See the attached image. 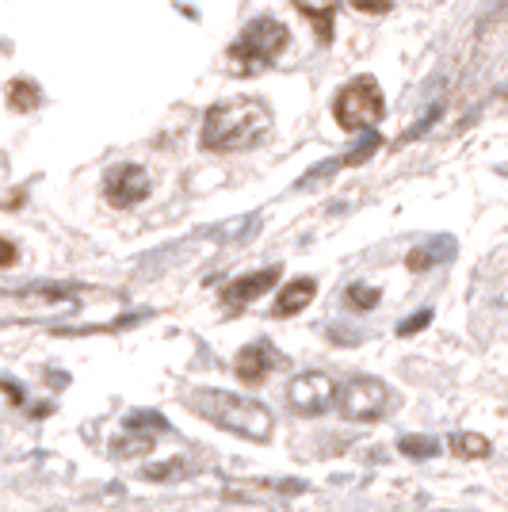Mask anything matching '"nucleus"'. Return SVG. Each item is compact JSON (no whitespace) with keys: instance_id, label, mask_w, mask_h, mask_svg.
Returning a JSON list of instances; mask_svg holds the SVG:
<instances>
[{"instance_id":"f257e3e1","label":"nucleus","mask_w":508,"mask_h":512,"mask_svg":"<svg viewBox=\"0 0 508 512\" xmlns=\"http://www.w3.org/2000/svg\"><path fill=\"white\" fill-rule=\"evenodd\" d=\"M272 127V111L260 100H222L207 111L203 119V150L230 153V150H249L256 146Z\"/></svg>"},{"instance_id":"f03ea898","label":"nucleus","mask_w":508,"mask_h":512,"mask_svg":"<svg viewBox=\"0 0 508 512\" xmlns=\"http://www.w3.org/2000/svg\"><path fill=\"white\" fill-rule=\"evenodd\" d=\"M191 409L203 413L226 432H237L245 440H268L272 436V413L253 402V398H237V394H222V390H195L191 394Z\"/></svg>"},{"instance_id":"7ed1b4c3","label":"nucleus","mask_w":508,"mask_h":512,"mask_svg":"<svg viewBox=\"0 0 508 512\" xmlns=\"http://www.w3.org/2000/svg\"><path fill=\"white\" fill-rule=\"evenodd\" d=\"M283 46H287V27H283V23L268 20V16H264V20H253L241 31V39L230 46V69L241 73V77H249L256 69L276 62Z\"/></svg>"},{"instance_id":"20e7f679","label":"nucleus","mask_w":508,"mask_h":512,"mask_svg":"<svg viewBox=\"0 0 508 512\" xmlns=\"http://www.w3.org/2000/svg\"><path fill=\"white\" fill-rule=\"evenodd\" d=\"M382 92L375 77H356L340 88L337 104H333V115L344 130H371L382 119Z\"/></svg>"},{"instance_id":"39448f33","label":"nucleus","mask_w":508,"mask_h":512,"mask_svg":"<svg viewBox=\"0 0 508 512\" xmlns=\"http://www.w3.org/2000/svg\"><path fill=\"white\" fill-rule=\"evenodd\" d=\"M394 409V390L379 379H356L340 390V413L348 421H379Z\"/></svg>"},{"instance_id":"423d86ee","label":"nucleus","mask_w":508,"mask_h":512,"mask_svg":"<svg viewBox=\"0 0 508 512\" xmlns=\"http://www.w3.org/2000/svg\"><path fill=\"white\" fill-rule=\"evenodd\" d=\"M287 398H291V406H295L298 413L314 417V413H325V409L333 406L337 390H333V379H329V375L306 371V375H298L295 383L287 386Z\"/></svg>"},{"instance_id":"0eeeda50","label":"nucleus","mask_w":508,"mask_h":512,"mask_svg":"<svg viewBox=\"0 0 508 512\" xmlns=\"http://www.w3.org/2000/svg\"><path fill=\"white\" fill-rule=\"evenodd\" d=\"M104 192L115 207H134L149 195V176L138 165H119V169L107 172Z\"/></svg>"},{"instance_id":"6e6552de","label":"nucleus","mask_w":508,"mask_h":512,"mask_svg":"<svg viewBox=\"0 0 508 512\" xmlns=\"http://www.w3.org/2000/svg\"><path fill=\"white\" fill-rule=\"evenodd\" d=\"M276 279H279V268H264V272H253V276L245 279H233L230 287L222 291V306L226 310H241L245 302L260 299L268 287H276Z\"/></svg>"},{"instance_id":"1a4fd4ad","label":"nucleus","mask_w":508,"mask_h":512,"mask_svg":"<svg viewBox=\"0 0 508 512\" xmlns=\"http://www.w3.org/2000/svg\"><path fill=\"white\" fill-rule=\"evenodd\" d=\"M233 371H237V379L241 383H264L268 379V371H272V348L268 344H245L241 352H237V360H233Z\"/></svg>"},{"instance_id":"9d476101","label":"nucleus","mask_w":508,"mask_h":512,"mask_svg":"<svg viewBox=\"0 0 508 512\" xmlns=\"http://www.w3.org/2000/svg\"><path fill=\"white\" fill-rule=\"evenodd\" d=\"M318 295V283L310 276H298V279H291L287 287H283V295L276 299V318H291V314H298V310H306L310 306V299Z\"/></svg>"},{"instance_id":"9b49d317","label":"nucleus","mask_w":508,"mask_h":512,"mask_svg":"<svg viewBox=\"0 0 508 512\" xmlns=\"http://www.w3.org/2000/svg\"><path fill=\"white\" fill-rule=\"evenodd\" d=\"M451 451L459 459H478V455H489V440L478 432H459V436H451Z\"/></svg>"},{"instance_id":"f8f14e48","label":"nucleus","mask_w":508,"mask_h":512,"mask_svg":"<svg viewBox=\"0 0 508 512\" xmlns=\"http://www.w3.org/2000/svg\"><path fill=\"white\" fill-rule=\"evenodd\" d=\"M8 104L16 107V111H35V107L43 104V96H39V88L31 85V81H12L8 85Z\"/></svg>"},{"instance_id":"ddd939ff","label":"nucleus","mask_w":508,"mask_h":512,"mask_svg":"<svg viewBox=\"0 0 508 512\" xmlns=\"http://www.w3.org/2000/svg\"><path fill=\"white\" fill-rule=\"evenodd\" d=\"M344 299H348V306H352V310H371V306H379V291H375V287H363V283H356V287H348V291H344Z\"/></svg>"},{"instance_id":"4468645a","label":"nucleus","mask_w":508,"mask_h":512,"mask_svg":"<svg viewBox=\"0 0 508 512\" xmlns=\"http://www.w3.org/2000/svg\"><path fill=\"white\" fill-rule=\"evenodd\" d=\"M402 451L405 455H436L440 444H436V440H428V436H405Z\"/></svg>"},{"instance_id":"2eb2a0df","label":"nucleus","mask_w":508,"mask_h":512,"mask_svg":"<svg viewBox=\"0 0 508 512\" xmlns=\"http://www.w3.org/2000/svg\"><path fill=\"white\" fill-rule=\"evenodd\" d=\"M356 12H367V16H379V12H386L390 8V0H348Z\"/></svg>"},{"instance_id":"dca6fc26","label":"nucleus","mask_w":508,"mask_h":512,"mask_svg":"<svg viewBox=\"0 0 508 512\" xmlns=\"http://www.w3.org/2000/svg\"><path fill=\"white\" fill-rule=\"evenodd\" d=\"M428 321H432V314H428V310H424V314H417V318L402 321V325H398V333H402V337H409V333H417V329H424V325H428Z\"/></svg>"},{"instance_id":"f3484780","label":"nucleus","mask_w":508,"mask_h":512,"mask_svg":"<svg viewBox=\"0 0 508 512\" xmlns=\"http://www.w3.org/2000/svg\"><path fill=\"white\" fill-rule=\"evenodd\" d=\"M436 256H444V249H440V253H409V268H413V272H424Z\"/></svg>"},{"instance_id":"a211bd4d","label":"nucleus","mask_w":508,"mask_h":512,"mask_svg":"<svg viewBox=\"0 0 508 512\" xmlns=\"http://www.w3.org/2000/svg\"><path fill=\"white\" fill-rule=\"evenodd\" d=\"M8 264H16V245L12 241H0V268H8Z\"/></svg>"}]
</instances>
